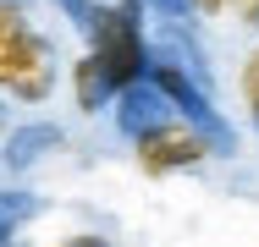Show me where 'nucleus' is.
<instances>
[{
    "instance_id": "f257e3e1",
    "label": "nucleus",
    "mask_w": 259,
    "mask_h": 247,
    "mask_svg": "<svg viewBox=\"0 0 259 247\" xmlns=\"http://www.w3.org/2000/svg\"><path fill=\"white\" fill-rule=\"evenodd\" d=\"M55 83L50 39L28 22V11L17 0H0V88L22 104H39Z\"/></svg>"
},
{
    "instance_id": "f03ea898",
    "label": "nucleus",
    "mask_w": 259,
    "mask_h": 247,
    "mask_svg": "<svg viewBox=\"0 0 259 247\" xmlns=\"http://www.w3.org/2000/svg\"><path fill=\"white\" fill-rule=\"evenodd\" d=\"M110 94H133L149 72V44H144V28H138V0L127 6H105L94 11V49Z\"/></svg>"
},
{
    "instance_id": "7ed1b4c3",
    "label": "nucleus",
    "mask_w": 259,
    "mask_h": 247,
    "mask_svg": "<svg viewBox=\"0 0 259 247\" xmlns=\"http://www.w3.org/2000/svg\"><path fill=\"white\" fill-rule=\"evenodd\" d=\"M209 138L199 127H188V121H171V115H160V121H138L133 127V154H138V165L149 170V176H171V170H193L199 159H209Z\"/></svg>"
},
{
    "instance_id": "20e7f679",
    "label": "nucleus",
    "mask_w": 259,
    "mask_h": 247,
    "mask_svg": "<svg viewBox=\"0 0 259 247\" xmlns=\"http://www.w3.org/2000/svg\"><path fill=\"white\" fill-rule=\"evenodd\" d=\"M144 83H155V94H160V99H171V104H177L188 121H209V115H215V110L204 104V94L193 88V77L182 72V60H171V55H165V60H155V55H149Z\"/></svg>"
},
{
    "instance_id": "39448f33",
    "label": "nucleus",
    "mask_w": 259,
    "mask_h": 247,
    "mask_svg": "<svg viewBox=\"0 0 259 247\" xmlns=\"http://www.w3.org/2000/svg\"><path fill=\"white\" fill-rule=\"evenodd\" d=\"M72 88H77V104H83V110H100L105 99H110V83H105V72H100L94 55H83V60L72 66Z\"/></svg>"
},
{
    "instance_id": "423d86ee",
    "label": "nucleus",
    "mask_w": 259,
    "mask_h": 247,
    "mask_svg": "<svg viewBox=\"0 0 259 247\" xmlns=\"http://www.w3.org/2000/svg\"><path fill=\"white\" fill-rule=\"evenodd\" d=\"M243 104H248V115H254V127H259V49L243 60Z\"/></svg>"
},
{
    "instance_id": "0eeeda50",
    "label": "nucleus",
    "mask_w": 259,
    "mask_h": 247,
    "mask_svg": "<svg viewBox=\"0 0 259 247\" xmlns=\"http://www.w3.org/2000/svg\"><path fill=\"white\" fill-rule=\"evenodd\" d=\"M226 6H232L243 22H254V28H259V0H226Z\"/></svg>"
},
{
    "instance_id": "6e6552de",
    "label": "nucleus",
    "mask_w": 259,
    "mask_h": 247,
    "mask_svg": "<svg viewBox=\"0 0 259 247\" xmlns=\"http://www.w3.org/2000/svg\"><path fill=\"white\" fill-rule=\"evenodd\" d=\"M188 6H193L199 17H215V11H226V0H188Z\"/></svg>"
},
{
    "instance_id": "1a4fd4ad",
    "label": "nucleus",
    "mask_w": 259,
    "mask_h": 247,
    "mask_svg": "<svg viewBox=\"0 0 259 247\" xmlns=\"http://www.w3.org/2000/svg\"><path fill=\"white\" fill-rule=\"evenodd\" d=\"M61 247H110V242H105V236H66Z\"/></svg>"
}]
</instances>
